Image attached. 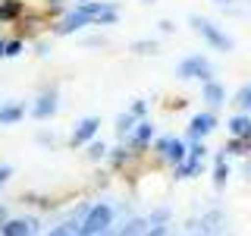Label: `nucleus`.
Here are the masks:
<instances>
[{
  "instance_id": "f257e3e1",
  "label": "nucleus",
  "mask_w": 251,
  "mask_h": 236,
  "mask_svg": "<svg viewBox=\"0 0 251 236\" xmlns=\"http://www.w3.org/2000/svg\"><path fill=\"white\" fill-rule=\"evenodd\" d=\"M113 220H116V208L110 202H94L82 217V227L78 233L82 236H104L107 230H113Z\"/></svg>"
},
{
  "instance_id": "f03ea898",
  "label": "nucleus",
  "mask_w": 251,
  "mask_h": 236,
  "mask_svg": "<svg viewBox=\"0 0 251 236\" xmlns=\"http://www.w3.org/2000/svg\"><path fill=\"white\" fill-rule=\"evenodd\" d=\"M188 22H192V29L198 31V35H201L210 47H214V51H223V54H226V51H232V47H235L232 38L226 35V31H220L210 19H201V16H188Z\"/></svg>"
},
{
  "instance_id": "7ed1b4c3",
  "label": "nucleus",
  "mask_w": 251,
  "mask_h": 236,
  "mask_svg": "<svg viewBox=\"0 0 251 236\" xmlns=\"http://www.w3.org/2000/svg\"><path fill=\"white\" fill-rule=\"evenodd\" d=\"M78 10L91 19V26H116V19H120V6L110 0H82Z\"/></svg>"
},
{
  "instance_id": "20e7f679",
  "label": "nucleus",
  "mask_w": 251,
  "mask_h": 236,
  "mask_svg": "<svg viewBox=\"0 0 251 236\" xmlns=\"http://www.w3.org/2000/svg\"><path fill=\"white\" fill-rule=\"evenodd\" d=\"M176 76H179V79H185V82H192V79L210 82V79H214V66H210V60L204 57V54H188L185 60H179Z\"/></svg>"
},
{
  "instance_id": "39448f33",
  "label": "nucleus",
  "mask_w": 251,
  "mask_h": 236,
  "mask_svg": "<svg viewBox=\"0 0 251 236\" xmlns=\"http://www.w3.org/2000/svg\"><path fill=\"white\" fill-rule=\"evenodd\" d=\"M57 110H60V91H57V85H50V88H44L31 101L28 114L35 117V120H50V117H57Z\"/></svg>"
},
{
  "instance_id": "423d86ee",
  "label": "nucleus",
  "mask_w": 251,
  "mask_h": 236,
  "mask_svg": "<svg viewBox=\"0 0 251 236\" xmlns=\"http://www.w3.org/2000/svg\"><path fill=\"white\" fill-rule=\"evenodd\" d=\"M41 233V217H6L0 224V236H38Z\"/></svg>"
},
{
  "instance_id": "0eeeda50",
  "label": "nucleus",
  "mask_w": 251,
  "mask_h": 236,
  "mask_svg": "<svg viewBox=\"0 0 251 236\" xmlns=\"http://www.w3.org/2000/svg\"><path fill=\"white\" fill-rule=\"evenodd\" d=\"M154 151L163 157V161H170L173 167L176 164H182L185 161V154H188V148H185V142L182 139H176V136H160L154 142Z\"/></svg>"
},
{
  "instance_id": "6e6552de",
  "label": "nucleus",
  "mask_w": 251,
  "mask_h": 236,
  "mask_svg": "<svg viewBox=\"0 0 251 236\" xmlns=\"http://www.w3.org/2000/svg\"><path fill=\"white\" fill-rule=\"evenodd\" d=\"M98 129H100V117H82L75 123L73 136H69V145L73 148H85L91 139H98Z\"/></svg>"
},
{
  "instance_id": "1a4fd4ad",
  "label": "nucleus",
  "mask_w": 251,
  "mask_h": 236,
  "mask_svg": "<svg viewBox=\"0 0 251 236\" xmlns=\"http://www.w3.org/2000/svg\"><path fill=\"white\" fill-rule=\"evenodd\" d=\"M91 26V19L88 16H85L82 10H69L66 16H63V19L57 22V26H53V35H60V38H66V35H75V31H82V29H88Z\"/></svg>"
},
{
  "instance_id": "9d476101",
  "label": "nucleus",
  "mask_w": 251,
  "mask_h": 236,
  "mask_svg": "<svg viewBox=\"0 0 251 236\" xmlns=\"http://www.w3.org/2000/svg\"><path fill=\"white\" fill-rule=\"evenodd\" d=\"M151 139H154V123L151 120H138L135 129H132L129 139H126V148H129L132 154H138V151H145V148L151 145Z\"/></svg>"
},
{
  "instance_id": "9b49d317",
  "label": "nucleus",
  "mask_w": 251,
  "mask_h": 236,
  "mask_svg": "<svg viewBox=\"0 0 251 236\" xmlns=\"http://www.w3.org/2000/svg\"><path fill=\"white\" fill-rule=\"evenodd\" d=\"M217 129V114L214 110H204V114H195L192 123H188V142H201L204 136Z\"/></svg>"
},
{
  "instance_id": "f8f14e48",
  "label": "nucleus",
  "mask_w": 251,
  "mask_h": 236,
  "mask_svg": "<svg viewBox=\"0 0 251 236\" xmlns=\"http://www.w3.org/2000/svg\"><path fill=\"white\" fill-rule=\"evenodd\" d=\"M25 114H28L25 101H3L0 104V126H16Z\"/></svg>"
},
{
  "instance_id": "ddd939ff",
  "label": "nucleus",
  "mask_w": 251,
  "mask_h": 236,
  "mask_svg": "<svg viewBox=\"0 0 251 236\" xmlns=\"http://www.w3.org/2000/svg\"><path fill=\"white\" fill-rule=\"evenodd\" d=\"M201 98L207 101V107H210V110H217V107H223V104H226V88L217 82V79H210V82H204Z\"/></svg>"
},
{
  "instance_id": "4468645a",
  "label": "nucleus",
  "mask_w": 251,
  "mask_h": 236,
  "mask_svg": "<svg viewBox=\"0 0 251 236\" xmlns=\"http://www.w3.org/2000/svg\"><path fill=\"white\" fill-rule=\"evenodd\" d=\"M25 16V3L22 0H0V22H22Z\"/></svg>"
},
{
  "instance_id": "2eb2a0df",
  "label": "nucleus",
  "mask_w": 251,
  "mask_h": 236,
  "mask_svg": "<svg viewBox=\"0 0 251 236\" xmlns=\"http://www.w3.org/2000/svg\"><path fill=\"white\" fill-rule=\"evenodd\" d=\"M229 132L235 139H251V117L248 114H239L229 120Z\"/></svg>"
},
{
  "instance_id": "dca6fc26",
  "label": "nucleus",
  "mask_w": 251,
  "mask_h": 236,
  "mask_svg": "<svg viewBox=\"0 0 251 236\" xmlns=\"http://www.w3.org/2000/svg\"><path fill=\"white\" fill-rule=\"evenodd\" d=\"M226 179H229V167H226V154L220 151L217 154V167H214V189H217V192L226 189Z\"/></svg>"
},
{
  "instance_id": "f3484780",
  "label": "nucleus",
  "mask_w": 251,
  "mask_h": 236,
  "mask_svg": "<svg viewBox=\"0 0 251 236\" xmlns=\"http://www.w3.org/2000/svg\"><path fill=\"white\" fill-rule=\"evenodd\" d=\"M135 123H138V120L129 114V110H126V114H120V117H116V139L126 142V139H129V132L135 129Z\"/></svg>"
},
{
  "instance_id": "a211bd4d",
  "label": "nucleus",
  "mask_w": 251,
  "mask_h": 236,
  "mask_svg": "<svg viewBox=\"0 0 251 236\" xmlns=\"http://www.w3.org/2000/svg\"><path fill=\"white\" fill-rule=\"evenodd\" d=\"M198 170H201V161H195V157H185L182 164H176V167H173V173H176V179H192Z\"/></svg>"
},
{
  "instance_id": "6ab92c4d",
  "label": "nucleus",
  "mask_w": 251,
  "mask_h": 236,
  "mask_svg": "<svg viewBox=\"0 0 251 236\" xmlns=\"http://www.w3.org/2000/svg\"><path fill=\"white\" fill-rule=\"evenodd\" d=\"M107 151H110V148H107L100 139H91L88 145H85V154H88V161H104Z\"/></svg>"
},
{
  "instance_id": "aec40b11",
  "label": "nucleus",
  "mask_w": 251,
  "mask_h": 236,
  "mask_svg": "<svg viewBox=\"0 0 251 236\" xmlns=\"http://www.w3.org/2000/svg\"><path fill=\"white\" fill-rule=\"evenodd\" d=\"M107 157H110V164H113V167H123V164L132 157V151H129L126 145H116L113 151H107Z\"/></svg>"
},
{
  "instance_id": "412c9836",
  "label": "nucleus",
  "mask_w": 251,
  "mask_h": 236,
  "mask_svg": "<svg viewBox=\"0 0 251 236\" xmlns=\"http://www.w3.org/2000/svg\"><path fill=\"white\" fill-rule=\"evenodd\" d=\"M235 104H239L242 114H248V110H251V82L239 88V94H235Z\"/></svg>"
},
{
  "instance_id": "4be33fe9",
  "label": "nucleus",
  "mask_w": 251,
  "mask_h": 236,
  "mask_svg": "<svg viewBox=\"0 0 251 236\" xmlns=\"http://www.w3.org/2000/svg\"><path fill=\"white\" fill-rule=\"evenodd\" d=\"M217 224H220V211L214 208L210 214L201 217V230H204V236H207V233H217Z\"/></svg>"
},
{
  "instance_id": "5701e85b",
  "label": "nucleus",
  "mask_w": 251,
  "mask_h": 236,
  "mask_svg": "<svg viewBox=\"0 0 251 236\" xmlns=\"http://www.w3.org/2000/svg\"><path fill=\"white\" fill-rule=\"evenodd\" d=\"M132 51H135V54H157V41H154V38H141V41H132Z\"/></svg>"
},
{
  "instance_id": "b1692460",
  "label": "nucleus",
  "mask_w": 251,
  "mask_h": 236,
  "mask_svg": "<svg viewBox=\"0 0 251 236\" xmlns=\"http://www.w3.org/2000/svg\"><path fill=\"white\" fill-rule=\"evenodd\" d=\"M22 51H25V41H22V38H13V41L3 44V57H19Z\"/></svg>"
},
{
  "instance_id": "393cba45",
  "label": "nucleus",
  "mask_w": 251,
  "mask_h": 236,
  "mask_svg": "<svg viewBox=\"0 0 251 236\" xmlns=\"http://www.w3.org/2000/svg\"><path fill=\"white\" fill-rule=\"evenodd\" d=\"M129 114L135 117V120H145V114H148V101L135 98V101H132V107H129Z\"/></svg>"
},
{
  "instance_id": "a878e982",
  "label": "nucleus",
  "mask_w": 251,
  "mask_h": 236,
  "mask_svg": "<svg viewBox=\"0 0 251 236\" xmlns=\"http://www.w3.org/2000/svg\"><path fill=\"white\" fill-rule=\"evenodd\" d=\"M35 142H38V145H44V148H53V145H57V136L47 132V129H41V132H35Z\"/></svg>"
},
{
  "instance_id": "bb28decb",
  "label": "nucleus",
  "mask_w": 251,
  "mask_h": 236,
  "mask_svg": "<svg viewBox=\"0 0 251 236\" xmlns=\"http://www.w3.org/2000/svg\"><path fill=\"white\" fill-rule=\"evenodd\" d=\"M204 154H207V148H204V142H192V145H188V154H185V157H195V161H204Z\"/></svg>"
},
{
  "instance_id": "cd10ccee",
  "label": "nucleus",
  "mask_w": 251,
  "mask_h": 236,
  "mask_svg": "<svg viewBox=\"0 0 251 236\" xmlns=\"http://www.w3.org/2000/svg\"><path fill=\"white\" fill-rule=\"evenodd\" d=\"M13 167H10V164H0V186H6V183H10V179H13Z\"/></svg>"
},
{
  "instance_id": "c85d7f7f",
  "label": "nucleus",
  "mask_w": 251,
  "mask_h": 236,
  "mask_svg": "<svg viewBox=\"0 0 251 236\" xmlns=\"http://www.w3.org/2000/svg\"><path fill=\"white\" fill-rule=\"evenodd\" d=\"M242 148H245V139H232L229 145L223 148V151H232V154H245V151H242Z\"/></svg>"
},
{
  "instance_id": "c756f323",
  "label": "nucleus",
  "mask_w": 251,
  "mask_h": 236,
  "mask_svg": "<svg viewBox=\"0 0 251 236\" xmlns=\"http://www.w3.org/2000/svg\"><path fill=\"white\" fill-rule=\"evenodd\" d=\"M35 54H38V57H47V54H50V44H47V41H38L35 44Z\"/></svg>"
},
{
  "instance_id": "7c9ffc66",
  "label": "nucleus",
  "mask_w": 251,
  "mask_h": 236,
  "mask_svg": "<svg viewBox=\"0 0 251 236\" xmlns=\"http://www.w3.org/2000/svg\"><path fill=\"white\" fill-rule=\"evenodd\" d=\"M82 44H85V47H100V44H104V38H100V35H94V38H85Z\"/></svg>"
},
{
  "instance_id": "2f4dec72",
  "label": "nucleus",
  "mask_w": 251,
  "mask_h": 236,
  "mask_svg": "<svg viewBox=\"0 0 251 236\" xmlns=\"http://www.w3.org/2000/svg\"><path fill=\"white\" fill-rule=\"evenodd\" d=\"M157 26H160V31H163V35H170V31H173V29H176V26H173V22H170V19H163V22H157Z\"/></svg>"
},
{
  "instance_id": "473e14b6",
  "label": "nucleus",
  "mask_w": 251,
  "mask_h": 236,
  "mask_svg": "<svg viewBox=\"0 0 251 236\" xmlns=\"http://www.w3.org/2000/svg\"><path fill=\"white\" fill-rule=\"evenodd\" d=\"M6 217H10V208H6V205H3V202H0V224H3V220H6Z\"/></svg>"
},
{
  "instance_id": "72a5a7b5",
  "label": "nucleus",
  "mask_w": 251,
  "mask_h": 236,
  "mask_svg": "<svg viewBox=\"0 0 251 236\" xmlns=\"http://www.w3.org/2000/svg\"><path fill=\"white\" fill-rule=\"evenodd\" d=\"M47 6H63V0H47Z\"/></svg>"
},
{
  "instance_id": "f704fd0d",
  "label": "nucleus",
  "mask_w": 251,
  "mask_h": 236,
  "mask_svg": "<svg viewBox=\"0 0 251 236\" xmlns=\"http://www.w3.org/2000/svg\"><path fill=\"white\" fill-rule=\"evenodd\" d=\"M214 3H220V6H229V3H232V0H214Z\"/></svg>"
},
{
  "instance_id": "c9c22d12",
  "label": "nucleus",
  "mask_w": 251,
  "mask_h": 236,
  "mask_svg": "<svg viewBox=\"0 0 251 236\" xmlns=\"http://www.w3.org/2000/svg\"><path fill=\"white\" fill-rule=\"evenodd\" d=\"M245 177H248V179H251V161H248V164H245Z\"/></svg>"
},
{
  "instance_id": "e433bc0d",
  "label": "nucleus",
  "mask_w": 251,
  "mask_h": 236,
  "mask_svg": "<svg viewBox=\"0 0 251 236\" xmlns=\"http://www.w3.org/2000/svg\"><path fill=\"white\" fill-rule=\"evenodd\" d=\"M3 44H6V41H3V38H0V60H3Z\"/></svg>"
},
{
  "instance_id": "4c0bfd02",
  "label": "nucleus",
  "mask_w": 251,
  "mask_h": 236,
  "mask_svg": "<svg viewBox=\"0 0 251 236\" xmlns=\"http://www.w3.org/2000/svg\"><path fill=\"white\" fill-rule=\"evenodd\" d=\"M145 3H154V0H145Z\"/></svg>"
}]
</instances>
